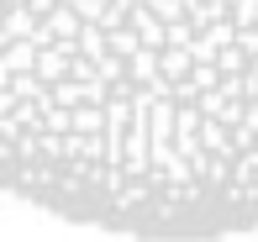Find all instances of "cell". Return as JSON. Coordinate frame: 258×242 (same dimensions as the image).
I'll list each match as a JSON object with an SVG mask.
<instances>
[{
	"label": "cell",
	"mask_w": 258,
	"mask_h": 242,
	"mask_svg": "<svg viewBox=\"0 0 258 242\" xmlns=\"http://www.w3.org/2000/svg\"><path fill=\"white\" fill-rule=\"evenodd\" d=\"M0 190L126 242L258 232V0H0Z\"/></svg>",
	"instance_id": "6da1fadb"
}]
</instances>
